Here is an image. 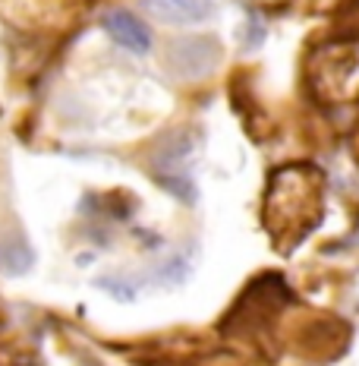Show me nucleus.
<instances>
[{"mask_svg":"<svg viewBox=\"0 0 359 366\" xmlns=\"http://www.w3.org/2000/svg\"><path fill=\"white\" fill-rule=\"evenodd\" d=\"M312 89L328 104L359 102V41H340L312 60Z\"/></svg>","mask_w":359,"mask_h":366,"instance_id":"obj_2","label":"nucleus"},{"mask_svg":"<svg viewBox=\"0 0 359 366\" xmlns=\"http://www.w3.org/2000/svg\"><path fill=\"white\" fill-rule=\"evenodd\" d=\"M189 162H193V136L186 129H173L161 139V146L155 149V171L161 174L164 187L173 189L177 196L189 199L193 187H189Z\"/></svg>","mask_w":359,"mask_h":366,"instance_id":"obj_3","label":"nucleus"},{"mask_svg":"<svg viewBox=\"0 0 359 366\" xmlns=\"http://www.w3.org/2000/svg\"><path fill=\"white\" fill-rule=\"evenodd\" d=\"M142 6L164 26H198L215 13V0H142Z\"/></svg>","mask_w":359,"mask_h":366,"instance_id":"obj_5","label":"nucleus"},{"mask_svg":"<svg viewBox=\"0 0 359 366\" xmlns=\"http://www.w3.org/2000/svg\"><path fill=\"white\" fill-rule=\"evenodd\" d=\"M101 26H104V32L120 44V48L133 51V54H148L151 51V32H148V26L136 16V13L111 10V13H104Z\"/></svg>","mask_w":359,"mask_h":366,"instance_id":"obj_6","label":"nucleus"},{"mask_svg":"<svg viewBox=\"0 0 359 366\" xmlns=\"http://www.w3.org/2000/svg\"><path fill=\"white\" fill-rule=\"evenodd\" d=\"M322 215V174L309 164L284 167L274 174L265 199V224L274 237L300 240Z\"/></svg>","mask_w":359,"mask_h":366,"instance_id":"obj_1","label":"nucleus"},{"mask_svg":"<svg viewBox=\"0 0 359 366\" xmlns=\"http://www.w3.org/2000/svg\"><path fill=\"white\" fill-rule=\"evenodd\" d=\"M221 48L215 38L208 35H196V38H183L173 41L167 48V66L180 76V79H202L218 66Z\"/></svg>","mask_w":359,"mask_h":366,"instance_id":"obj_4","label":"nucleus"}]
</instances>
